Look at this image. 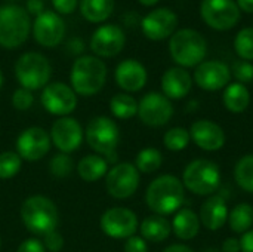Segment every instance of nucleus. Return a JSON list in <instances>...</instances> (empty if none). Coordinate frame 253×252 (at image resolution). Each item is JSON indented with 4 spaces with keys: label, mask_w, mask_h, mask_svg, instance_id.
<instances>
[{
    "label": "nucleus",
    "mask_w": 253,
    "mask_h": 252,
    "mask_svg": "<svg viewBox=\"0 0 253 252\" xmlns=\"http://www.w3.org/2000/svg\"><path fill=\"white\" fill-rule=\"evenodd\" d=\"M190 137L196 143V146L205 151H218L225 144L224 129L218 123L206 119L196 120L191 125Z\"/></svg>",
    "instance_id": "20"
},
{
    "label": "nucleus",
    "mask_w": 253,
    "mask_h": 252,
    "mask_svg": "<svg viewBox=\"0 0 253 252\" xmlns=\"http://www.w3.org/2000/svg\"><path fill=\"white\" fill-rule=\"evenodd\" d=\"M138 1L144 6H154L156 3H159V0H138Z\"/></svg>",
    "instance_id": "48"
},
{
    "label": "nucleus",
    "mask_w": 253,
    "mask_h": 252,
    "mask_svg": "<svg viewBox=\"0 0 253 252\" xmlns=\"http://www.w3.org/2000/svg\"><path fill=\"white\" fill-rule=\"evenodd\" d=\"M108 172V162L99 154H87L77 165L79 177L86 183H93L105 177Z\"/></svg>",
    "instance_id": "27"
},
{
    "label": "nucleus",
    "mask_w": 253,
    "mask_h": 252,
    "mask_svg": "<svg viewBox=\"0 0 253 252\" xmlns=\"http://www.w3.org/2000/svg\"><path fill=\"white\" fill-rule=\"evenodd\" d=\"M138 116L147 126H165L173 116V105L163 94L150 92L138 102Z\"/></svg>",
    "instance_id": "13"
},
{
    "label": "nucleus",
    "mask_w": 253,
    "mask_h": 252,
    "mask_svg": "<svg viewBox=\"0 0 253 252\" xmlns=\"http://www.w3.org/2000/svg\"><path fill=\"white\" fill-rule=\"evenodd\" d=\"M1 85H3V73L0 70V88H1Z\"/></svg>",
    "instance_id": "50"
},
{
    "label": "nucleus",
    "mask_w": 253,
    "mask_h": 252,
    "mask_svg": "<svg viewBox=\"0 0 253 252\" xmlns=\"http://www.w3.org/2000/svg\"><path fill=\"white\" fill-rule=\"evenodd\" d=\"M185 187L175 175H160L150 183L145 192V203L156 215H170L181 209L185 201Z\"/></svg>",
    "instance_id": "1"
},
{
    "label": "nucleus",
    "mask_w": 253,
    "mask_h": 252,
    "mask_svg": "<svg viewBox=\"0 0 253 252\" xmlns=\"http://www.w3.org/2000/svg\"><path fill=\"white\" fill-rule=\"evenodd\" d=\"M42 105L50 114L65 117L73 113L77 107V94L71 86L55 82L43 88L42 92Z\"/></svg>",
    "instance_id": "12"
},
{
    "label": "nucleus",
    "mask_w": 253,
    "mask_h": 252,
    "mask_svg": "<svg viewBox=\"0 0 253 252\" xmlns=\"http://www.w3.org/2000/svg\"><path fill=\"white\" fill-rule=\"evenodd\" d=\"M31 28L28 12L19 4L0 7V46L6 49L19 48L28 37Z\"/></svg>",
    "instance_id": "5"
},
{
    "label": "nucleus",
    "mask_w": 253,
    "mask_h": 252,
    "mask_svg": "<svg viewBox=\"0 0 253 252\" xmlns=\"http://www.w3.org/2000/svg\"><path fill=\"white\" fill-rule=\"evenodd\" d=\"M190 141H191L190 131H187L185 128H179V126L169 129L163 137V144L170 151H181L187 149Z\"/></svg>",
    "instance_id": "33"
},
{
    "label": "nucleus",
    "mask_w": 253,
    "mask_h": 252,
    "mask_svg": "<svg viewBox=\"0 0 253 252\" xmlns=\"http://www.w3.org/2000/svg\"><path fill=\"white\" fill-rule=\"evenodd\" d=\"M71 88L82 97L98 94L107 80V65L98 56L83 55L79 56L70 73Z\"/></svg>",
    "instance_id": "2"
},
{
    "label": "nucleus",
    "mask_w": 253,
    "mask_h": 252,
    "mask_svg": "<svg viewBox=\"0 0 253 252\" xmlns=\"http://www.w3.org/2000/svg\"><path fill=\"white\" fill-rule=\"evenodd\" d=\"M191 88L193 77L182 67H172L162 77V91L169 100H182L190 94Z\"/></svg>",
    "instance_id": "23"
},
{
    "label": "nucleus",
    "mask_w": 253,
    "mask_h": 252,
    "mask_svg": "<svg viewBox=\"0 0 253 252\" xmlns=\"http://www.w3.org/2000/svg\"><path fill=\"white\" fill-rule=\"evenodd\" d=\"M117 85L126 92H138L147 83V70L136 59H125L122 61L114 73Z\"/></svg>",
    "instance_id": "21"
},
{
    "label": "nucleus",
    "mask_w": 253,
    "mask_h": 252,
    "mask_svg": "<svg viewBox=\"0 0 253 252\" xmlns=\"http://www.w3.org/2000/svg\"><path fill=\"white\" fill-rule=\"evenodd\" d=\"M52 4L58 13L68 15L73 13L79 4V0H52Z\"/></svg>",
    "instance_id": "41"
},
{
    "label": "nucleus",
    "mask_w": 253,
    "mask_h": 252,
    "mask_svg": "<svg viewBox=\"0 0 253 252\" xmlns=\"http://www.w3.org/2000/svg\"><path fill=\"white\" fill-rule=\"evenodd\" d=\"M126 43V36L119 25L105 24L95 30L90 37V49L99 58H113L119 55Z\"/></svg>",
    "instance_id": "16"
},
{
    "label": "nucleus",
    "mask_w": 253,
    "mask_h": 252,
    "mask_svg": "<svg viewBox=\"0 0 253 252\" xmlns=\"http://www.w3.org/2000/svg\"><path fill=\"white\" fill-rule=\"evenodd\" d=\"M222 252H242L240 248V239H236V238H228L224 241L222 244Z\"/></svg>",
    "instance_id": "44"
},
{
    "label": "nucleus",
    "mask_w": 253,
    "mask_h": 252,
    "mask_svg": "<svg viewBox=\"0 0 253 252\" xmlns=\"http://www.w3.org/2000/svg\"><path fill=\"white\" fill-rule=\"evenodd\" d=\"M138 227L136 214L127 208H110L101 217V230L113 239H127L135 235Z\"/></svg>",
    "instance_id": "11"
},
{
    "label": "nucleus",
    "mask_w": 253,
    "mask_h": 252,
    "mask_svg": "<svg viewBox=\"0 0 253 252\" xmlns=\"http://www.w3.org/2000/svg\"><path fill=\"white\" fill-rule=\"evenodd\" d=\"M234 180L240 189L253 193V153L243 156L234 166Z\"/></svg>",
    "instance_id": "31"
},
{
    "label": "nucleus",
    "mask_w": 253,
    "mask_h": 252,
    "mask_svg": "<svg viewBox=\"0 0 253 252\" xmlns=\"http://www.w3.org/2000/svg\"><path fill=\"white\" fill-rule=\"evenodd\" d=\"M43 0H28L27 1V9L30 13H34V15H40L43 10Z\"/></svg>",
    "instance_id": "45"
},
{
    "label": "nucleus",
    "mask_w": 253,
    "mask_h": 252,
    "mask_svg": "<svg viewBox=\"0 0 253 252\" xmlns=\"http://www.w3.org/2000/svg\"><path fill=\"white\" fill-rule=\"evenodd\" d=\"M203 252H222V251H219L218 248H208V250H205Z\"/></svg>",
    "instance_id": "49"
},
{
    "label": "nucleus",
    "mask_w": 253,
    "mask_h": 252,
    "mask_svg": "<svg viewBox=\"0 0 253 252\" xmlns=\"http://www.w3.org/2000/svg\"><path fill=\"white\" fill-rule=\"evenodd\" d=\"M50 141L61 153L76 151L83 141L82 125L73 117H59L50 129Z\"/></svg>",
    "instance_id": "18"
},
{
    "label": "nucleus",
    "mask_w": 253,
    "mask_h": 252,
    "mask_svg": "<svg viewBox=\"0 0 253 252\" xmlns=\"http://www.w3.org/2000/svg\"><path fill=\"white\" fill-rule=\"evenodd\" d=\"M80 12L89 22H104L114 10V0H80Z\"/></svg>",
    "instance_id": "28"
},
{
    "label": "nucleus",
    "mask_w": 253,
    "mask_h": 252,
    "mask_svg": "<svg viewBox=\"0 0 253 252\" xmlns=\"http://www.w3.org/2000/svg\"><path fill=\"white\" fill-rule=\"evenodd\" d=\"M21 220L27 230L36 235H47L56 230L59 214L56 205L44 196H31L21 206Z\"/></svg>",
    "instance_id": "4"
},
{
    "label": "nucleus",
    "mask_w": 253,
    "mask_h": 252,
    "mask_svg": "<svg viewBox=\"0 0 253 252\" xmlns=\"http://www.w3.org/2000/svg\"><path fill=\"white\" fill-rule=\"evenodd\" d=\"M73 169H74V162L65 153L55 154L50 159V162H49V171H50V174L55 178H59V180L70 177L73 174Z\"/></svg>",
    "instance_id": "36"
},
{
    "label": "nucleus",
    "mask_w": 253,
    "mask_h": 252,
    "mask_svg": "<svg viewBox=\"0 0 253 252\" xmlns=\"http://www.w3.org/2000/svg\"><path fill=\"white\" fill-rule=\"evenodd\" d=\"M182 184L197 196L213 195L221 186V169L209 159H196L184 169Z\"/></svg>",
    "instance_id": "7"
},
{
    "label": "nucleus",
    "mask_w": 253,
    "mask_h": 252,
    "mask_svg": "<svg viewBox=\"0 0 253 252\" xmlns=\"http://www.w3.org/2000/svg\"><path fill=\"white\" fill-rule=\"evenodd\" d=\"M50 62L39 52H27L21 55L15 64V76L21 88L37 91L47 85L50 79Z\"/></svg>",
    "instance_id": "8"
},
{
    "label": "nucleus",
    "mask_w": 253,
    "mask_h": 252,
    "mask_svg": "<svg viewBox=\"0 0 253 252\" xmlns=\"http://www.w3.org/2000/svg\"><path fill=\"white\" fill-rule=\"evenodd\" d=\"M200 15L209 27L225 31L239 22L240 9L234 0H203Z\"/></svg>",
    "instance_id": "10"
},
{
    "label": "nucleus",
    "mask_w": 253,
    "mask_h": 252,
    "mask_svg": "<svg viewBox=\"0 0 253 252\" xmlns=\"http://www.w3.org/2000/svg\"><path fill=\"white\" fill-rule=\"evenodd\" d=\"M142 239L148 241V242H163L166 241L170 233H172V224L166 217L162 215H150L147 217L141 226H139Z\"/></svg>",
    "instance_id": "25"
},
{
    "label": "nucleus",
    "mask_w": 253,
    "mask_h": 252,
    "mask_svg": "<svg viewBox=\"0 0 253 252\" xmlns=\"http://www.w3.org/2000/svg\"><path fill=\"white\" fill-rule=\"evenodd\" d=\"M163 252H194L190 247L182 245V244H173L170 247H168Z\"/></svg>",
    "instance_id": "46"
},
{
    "label": "nucleus",
    "mask_w": 253,
    "mask_h": 252,
    "mask_svg": "<svg viewBox=\"0 0 253 252\" xmlns=\"http://www.w3.org/2000/svg\"><path fill=\"white\" fill-rule=\"evenodd\" d=\"M162 163H163V156L154 147H147V149L141 150L136 156V160H135L136 169L139 172H144V174L156 172L162 166Z\"/></svg>",
    "instance_id": "32"
},
{
    "label": "nucleus",
    "mask_w": 253,
    "mask_h": 252,
    "mask_svg": "<svg viewBox=\"0 0 253 252\" xmlns=\"http://www.w3.org/2000/svg\"><path fill=\"white\" fill-rule=\"evenodd\" d=\"M234 49L243 61H253V28L240 30L234 40Z\"/></svg>",
    "instance_id": "34"
},
{
    "label": "nucleus",
    "mask_w": 253,
    "mask_h": 252,
    "mask_svg": "<svg viewBox=\"0 0 253 252\" xmlns=\"http://www.w3.org/2000/svg\"><path fill=\"white\" fill-rule=\"evenodd\" d=\"M224 105L228 111L231 113H243L246 111V108L251 104V92L249 89L239 82L230 83L225 91H224V97H222Z\"/></svg>",
    "instance_id": "26"
},
{
    "label": "nucleus",
    "mask_w": 253,
    "mask_h": 252,
    "mask_svg": "<svg viewBox=\"0 0 253 252\" xmlns=\"http://www.w3.org/2000/svg\"><path fill=\"white\" fill-rule=\"evenodd\" d=\"M110 110L117 119H130L138 114V102L129 94H117L110 101Z\"/></svg>",
    "instance_id": "30"
},
{
    "label": "nucleus",
    "mask_w": 253,
    "mask_h": 252,
    "mask_svg": "<svg viewBox=\"0 0 253 252\" xmlns=\"http://www.w3.org/2000/svg\"><path fill=\"white\" fill-rule=\"evenodd\" d=\"M240 248L242 252H253V229L243 233L240 238Z\"/></svg>",
    "instance_id": "43"
},
{
    "label": "nucleus",
    "mask_w": 253,
    "mask_h": 252,
    "mask_svg": "<svg viewBox=\"0 0 253 252\" xmlns=\"http://www.w3.org/2000/svg\"><path fill=\"white\" fill-rule=\"evenodd\" d=\"M228 226L234 233L243 235L253 227V206L249 203L236 205L228 214Z\"/></svg>",
    "instance_id": "29"
},
{
    "label": "nucleus",
    "mask_w": 253,
    "mask_h": 252,
    "mask_svg": "<svg viewBox=\"0 0 253 252\" xmlns=\"http://www.w3.org/2000/svg\"><path fill=\"white\" fill-rule=\"evenodd\" d=\"M231 70L227 64L221 61H205L196 67L194 82L196 85L209 92L224 89L230 85Z\"/></svg>",
    "instance_id": "19"
},
{
    "label": "nucleus",
    "mask_w": 253,
    "mask_h": 252,
    "mask_svg": "<svg viewBox=\"0 0 253 252\" xmlns=\"http://www.w3.org/2000/svg\"><path fill=\"white\" fill-rule=\"evenodd\" d=\"M50 135L43 128L31 126L22 131L16 140V153L21 159L34 162L40 160L50 150Z\"/></svg>",
    "instance_id": "14"
},
{
    "label": "nucleus",
    "mask_w": 253,
    "mask_h": 252,
    "mask_svg": "<svg viewBox=\"0 0 253 252\" xmlns=\"http://www.w3.org/2000/svg\"><path fill=\"white\" fill-rule=\"evenodd\" d=\"M139 187V171L129 162L114 165L105 175V189L116 199L130 198Z\"/></svg>",
    "instance_id": "9"
},
{
    "label": "nucleus",
    "mask_w": 253,
    "mask_h": 252,
    "mask_svg": "<svg viewBox=\"0 0 253 252\" xmlns=\"http://www.w3.org/2000/svg\"><path fill=\"white\" fill-rule=\"evenodd\" d=\"M176 25H178L176 13L168 7L154 9L150 13H147L141 21L142 33L145 34V37L154 42L170 37L175 33Z\"/></svg>",
    "instance_id": "17"
},
{
    "label": "nucleus",
    "mask_w": 253,
    "mask_h": 252,
    "mask_svg": "<svg viewBox=\"0 0 253 252\" xmlns=\"http://www.w3.org/2000/svg\"><path fill=\"white\" fill-rule=\"evenodd\" d=\"M16 252H46V250H44L43 242H40V241L36 239V238H31V239L24 241V242L18 247Z\"/></svg>",
    "instance_id": "42"
},
{
    "label": "nucleus",
    "mask_w": 253,
    "mask_h": 252,
    "mask_svg": "<svg viewBox=\"0 0 253 252\" xmlns=\"http://www.w3.org/2000/svg\"><path fill=\"white\" fill-rule=\"evenodd\" d=\"M33 36L40 46L55 48L65 36V22L56 12L44 10L34 19Z\"/></svg>",
    "instance_id": "15"
},
{
    "label": "nucleus",
    "mask_w": 253,
    "mask_h": 252,
    "mask_svg": "<svg viewBox=\"0 0 253 252\" xmlns=\"http://www.w3.org/2000/svg\"><path fill=\"white\" fill-rule=\"evenodd\" d=\"M33 102H34L33 92L25 88H18L12 95V105L19 111L28 110L33 105Z\"/></svg>",
    "instance_id": "37"
},
{
    "label": "nucleus",
    "mask_w": 253,
    "mask_h": 252,
    "mask_svg": "<svg viewBox=\"0 0 253 252\" xmlns=\"http://www.w3.org/2000/svg\"><path fill=\"white\" fill-rule=\"evenodd\" d=\"M44 250L49 252H59L64 247V238L61 233H58L56 230L44 235V241H43Z\"/></svg>",
    "instance_id": "39"
},
{
    "label": "nucleus",
    "mask_w": 253,
    "mask_h": 252,
    "mask_svg": "<svg viewBox=\"0 0 253 252\" xmlns=\"http://www.w3.org/2000/svg\"><path fill=\"white\" fill-rule=\"evenodd\" d=\"M233 76L239 80V83H249L253 80V65L249 61H236L231 67Z\"/></svg>",
    "instance_id": "38"
},
{
    "label": "nucleus",
    "mask_w": 253,
    "mask_h": 252,
    "mask_svg": "<svg viewBox=\"0 0 253 252\" xmlns=\"http://www.w3.org/2000/svg\"><path fill=\"white\" fill-rule=\"evenodd\" d=\"M125 252H148L147 241L142 236H130L125 242Z\"/></svg>",
    "instance_id": "40"
},
{
    "label": "nucleus",
    "mask_w": 253,
    "mask_h": 252,
    "mask_svg": "<svg viewBox=\"0 0 253 252\" xmlns=\"http://www.w3.org/2000/svg\"><path fill=\"white\" fill-rule=\"evenodd\" d=\"M237 6L243 12L253 13V0H237Z\"/></svg>",
    "instance_id": "47"
},
{
    "label": "nucleus",
    "mask_w": 253,
    "mask_h": 252,
    "mask_svg": "<svg viewBox=\"0 0 253 252\" xmlns=\"http://www.w3.org/2000/svg\"><path fill=\"white\" fill-rule=\"evenodd\" d=\"M0 245H1V241H0Z\"/></svg>",
    "instance_id": "51"
},
{
    "label": "nucleus",
    "mask_w": 253,
    "mask_h": 252,
    "mask_svg": "<svg viewBox=\"0 0 253 252\" xmlns=\"http://www.w3.org/2000/svg\"><path fill=\"white\" fill-rule=\"evenodd\" d=\"M228 205L221 195H213L208 198L200 208V223L208 230L216 232L225 226L228 221Z\"/></svg>",
    "instance_id": "22"
},
{
    "label": "nucleus",
    "mask_w": 253,
    "mask_h": 252,
    "mask_svg": "<svg viewBox=\"0 0 253 252\" xmlns=\"http://www.w3.org/2000/svg\"><path fill=\"white\" fill-rule=\"evenodd\" d=\"M170 224H172V232L175 233L178 239L191 241L199 235L202 223H200L199 215L193 209L182 208L175 214Z\"/></svg>",
    "instance_id": "24"
},
{
    "label": "nucleus",
    "mask_w": 253,
    "mask_h": 252,
    "mask_svg": "<svg viewBox=\"0 0 253 252\" xmlns=\"http://www.w3.org/2000/svg\"><path fill=\"white\" fill-rule=\"evenodd\" d=\"M22 165V159L16 151L0 153V180H9L15 177Z\"/></svg>",
    "instance_id": "35"
},
{
    "label": "nucleus",
    "mask_w": 253,
    "mask_h": 252,
    "mask_svg": "<svg viewBox=\"0 0 253 252\" xmlns=\"http://www.w3.org/2000/svg\"><path fill=\"white\" fill-rule=\"evenodd\" d=\"M84 137L89 147L107 162L116 160V150L120 143V131L114 120L107 116L93 117L86 126Z\"/></svg>",
    "instance_id": "6"
},
{
    "label": "nucleus",
    "mask_w": 253,
    "mask_h": 252,
    "mask_svg": "<svg viewBox=\"0 0 253 252\" xmlns=\"http://www.w3.org/2000/svg\"><path fill=\"white\" fill-rule=\"evenodd\" d=\"M169 52L179 67H197L208 53V42L199 31L182 28L172 34Z\"/></svg>",
    "instance_id": "3"
}]
</instances>
